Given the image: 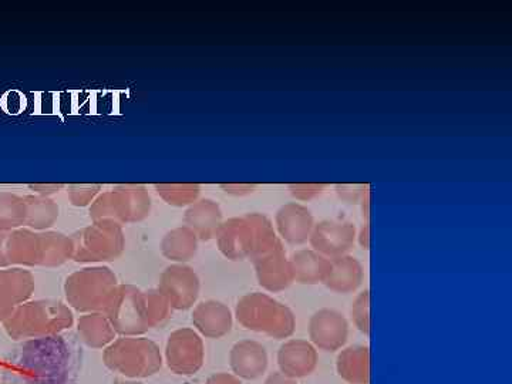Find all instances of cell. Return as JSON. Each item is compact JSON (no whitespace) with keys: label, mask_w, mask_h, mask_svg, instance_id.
<instances>
[{"label":"cell","mask_w":512,"mask_h":384,"mask_svg":"<svg viewBox=\"0 0 512 384\" xmlns=\"http://www.w3.org/2000/svg\"><path fill=\"white\" fill-rule=\"evenodd\" d=\"M269 356L262 343L256 340H239L229 350V366L232 375L241 380H256L268 370Z\"/></svg>","instance_id":"4fadbf2b"},{"label":"cell","mask_w":512,"mask_h":384,"mask_svg":"<svg viewBox=\"0 0 512 384\" xmlns=\"http://www.w3.org/2000/svg\"><path fill=\"white\" fill-rule=\"evenodd\" d=\"M264 384H298V380L282 375L281 372H274L266 377Z\"/></svg>","instance_id":"83f0119b"},{"label":"cell","mask_w":512,"mask_h":384,"mask_svg":"<svg viewBox=\"0 0 512 384\" xmlns=\"http://www.w3.org/2000/svg\"><path fill=\"white\" fill-rule=\"evenodd\" d=\"M256 276L266 291L279 292L295 282L291 261L286 258L284 248L255 259Z\"/></svg>","instance_id":"9a60e30c"},{"label":"cell","mask_w":512,"mask_h":384,"mask_svg":"<svg viewBox=\"0 0 512 384\" xmlns=\"http://www.w3.org/2000/svg\"><path fill=\"white\" fill-rule=\"evenodd\" d=\"M237 319L244 328L278 340L291 338L296 329L292 309L265 293L245 295L238 302Z\"/></svg>","instance_id":"5b68a950"},{"label":"cell","mask_w":512,"mask_h":384,"mask_svg":"<svg viewBox=\"0 0 512 384\" xmlns=\"http://www.w3.org/2000/svg\"><path fill=\"white\" fill-rule=\"evenodd\" d=\"M6 255L10 265H42V235L25 229L12 232L6 241Z\"/></svg>","instance_id":"44dd1931"},{"label":"cell","mask_w":512,"mask_h":384,"mask_svg":"<svg viewBox=\"0 0 512 384\" xmlns=\"http://www.w3.org/2000/svg\"><path fill=\"white\" fill-rule=\"evenodd\" d=\"M309 342L323 352H339L349 338V322L335 309L323 308L309 319Z\"/></svg>","instance_id":"9c48e42d"},{"label":"cell","mask_w":512,"mask_h":384,"mask_svg":"<svg viewBox=\"0 0 512 384\" xmlns=\"http://www.w3.org/2000/svg\"><path fill=\"white\" fill-rule=\"evenodd\" d=\"M276 362L282 375L299 380L315 372L319 363V352L309 340L289 339L279 348Z\"/></svg>","instance_id":"7c38bea8"},{"label":"cell","mask_w":512,"mask_h":384,"mask_svg":"<svg viewBox=\"0 0 512 384\" xmlns=\"http://www.w3.org/2000/svg\"><path fill=\"white\" fill-rule=\"evenodd\" d=\"M336 372L348 384L370 383V349L365 345H350L339 350Z\"/></svg>","instance_id":"d6986e66"},{"label":"cell","mask_w":512,"mask_h":384,"mask_svg":"<svg viewBox=\"0 0 512 384\" xmlns=\"http://www.w3.org/2000/svg\"><path fill=\"white\" fill-rule=\"evenodd\" d=\"M355 225L346 221L328 220L319 222L313 227L311 242L313 251L328 259L348 255L355 245Z\"/></svg>","instance_id":"30bf717a"},{"label":"cell","mask_w":512,"mask_h":384,"mask_svg":"<svg viewBox=\"0 0 512 384\" xmlns=\"http://www.w3.org/2000/svg\"><path fill=\"white\" fill-rule=\"evenodd\" d=\"M119 228L106 224L84 231L73 242V258L80 262L111 261L123 251Z\"/></svg>","instance_id":"ba28073f"},{"label":"cell","mask_w":512,"mask_h":384,"mask_svg":"<svg viewBox=\"0 0 512 384\" xmlns=\"http://www.w3.org/2000/svg\"><path fill=\"white\" fill-rule=\"evenodd\" d=\"M79 350L63 336L26 342L13 356L9 376L13 384H76Z\"/></svg>","instance_id":"6da1fadb"},{"label":"cell","mask_w":512,"mask_h":384,"mask_svg":"<svg viewBox=\"0 0 512 384\" xmlns=\"http://www.w3.org/2000/svg\"><path fill=\"white\" fill-rule=\"evenodd\" d=\"M33 291L35 281L30 272L23 269L0 271V323H5L20 303L28 301Z\"/></svg>","instance_id":"5bb4252c"},{"label":"cell","mask_w":512,"mask_h":384,"mask_svg":"<svg viewBox=\"0 0 512 384\" xmlns=\"http://www.w3.org/2000/svg\"><path fill=\"white\" fill-rule=\"evenodd\" d=\"M104 365L128 379H146L163 367V355L156 342L140 336H121L103 352Z\"/></svg>","instance_id":"277c9868"},{"label":"cell","mask_w":512,"mask_h":384,"mask_svg":"<svg viewBox=\"0 0 512 384\" xmlns=\"http://www.w3.org/2000/svg\"><path fill=\"white\" fill-rule=\"evenodd\" d=\"M104 313L117 335L140 336L170 318L171 306L160 292L119 286Z\"/></svg>","instance_id":"7a4b0ae2"},{"label":"cell","mask_w":512,"mask_h":384,"mask_svg":"<svg viewBox=\"0 0 512 384\" xmlns=\"http://www.w3.org/2000/svg\"><path fill=\"white\" fill-rule=\"evenodd\" d=\"M365 278V271L359 259L343 255L330 259V269L325 282L326 288L336 293H352L359 289Z\"/></svg>","instance_id":"ac0fdd59"},{"label":"cell","mask_w":512,"mask_h":384,"mask_svg":"<svg viewBox=\"0 0 512 384\" xmlns=\"http://www.w3.org/2000/svg\"><path fill=\"white\" fill-rule=\"evenodd\" d=\"M205 348L200 333L178 329L171 333L165 346V363L175 375L192 376L204 366Z\"/></svg>","instance_id":"52a82bcc"},{"label":"cell","mask_w":512,"mask_h":384,"mask_svg":"<svg viewBox=\"0 0 512 384\" xmlns=\"http://www.w3.org/2000/svg\"><path fill=\"white\" fill-rule=\"evenodd\" d=\"M292 265L293 279L298 284H323L330 269V259L313 249H299L289 259Z\"/></svg>","instance_id":"ffe728a7"},{"label":"cell","mask_w":512,"mask_h":384,"mask_svg":"<svg viewBox=\"0 0 512 384\" xmlns=\"http://www.w3.org/2000/svg\"><path fill=\"white\" fill-rule=\"evenodd\" d=\"M205 384H242V382L241 379H238V377L232 375V373L221 372L208 377Z\"/></svg>","instance_id":"4316f807"},{"label":"cell","mask_w":512,"mask_h":384,"mask_svg":"<svg viewBox=\"0 0 512 384\" xmlns=\"http://www.w3.org/2000/svg\"><path fill=\"white\" fill-rule=\"evenodd\" d=\"M276 227H278L279 235L288 244L302 245L311 238L315 221H313L311 211L308 208L292 202V204L284 205L278 211Z\"/></svg>","instance_id":"2e32d148"},{"label":"cell","mask_w":512,"mask_h":384,"mask_svg":"<svg viewBox=\"0 0 512 384\" xmlns=\"http://www.w3.org/2000/svg\"><path fill=\"white\" fill-rule=\"evenodd\" d=\"M114 384H144V383L134 382V380H119V382H116Z\"/></svg>","instance_id":"4dcf8cb0"},{"label":"cell","mask_w":512,"mask_h":384,"mask_svg":"<svg viewBox=\"0 0 512 384\" xmlns=\"http://www.w3.org/2000/svg\"><path fill=\"white\" fill-rule=\"evenodd\" d=\"M359 242L363 248L369 249V227H367V225H365L362 232H360Z\"/></svg>","instance_id":"f546056e"},{"label":"cell","mask_w":512,"mask_h":384,"mask_svg":"<svg viewBox=\"0 0 512 384\" xmlns=\"http://www.w3.org/2000/svg\"><path fill=\"white\" fill-rule=\"evenodd\" d=\"M23 222H26V214L18 205H0V232L19 227Z\"/></svg>","instance_id":"484cf974"},{"label":"cell","mask_w":512,"mask_h":384,"mask_svg":"<svg viewBox=\"0 0 512 384\" xmlns=\"http://www.w3.org/2000/svg\"><path fill=\"white\" fill-rule=\"evenodd\" d=\"M9 234H3L0 232V268L9 266L8 255H6V241H8Z\"/></svg>","instance_id":"f1b7e54d"},{"label":"cell","mask_w":512,"mask_h":384,"mask_svg":"<svg viewBox=\"0 0 512 384\" xmlns=\"http://www.w3.org/2000/svg\"><path fill=\"white\" fill-rule=\"evenodd\" d=\"M188 224H190L191 231L197 237L208 241V239L217 237L218 231L221 228V215L215 205L205 204L201 207L195 208L194 211L188 215Z\"/></svg>","instance_id":"cb8c5ba5"},{"label":"cell","mask_w":512,"mask_h":384,"mask_svg":"<svg viewBox=\"0 0 512 384\" xmlns=\"http://www.w3.org/2000/svg\"><path fill=\"white\" fill-rule=\"evenodd\" d=\"M77 332L84 345L92 349H106L117 335L106 313L100 312L82 316L77 323Z\"/></svg>","instance_id":"7402d4cb"},{"label":"cell","mask_w":512,"mask_h":384,"mask_svg":"<svg viewBox=\"0 0 512 384\" xmlns=\"http://www.w3.org/2000/svg\"><path fill=\"white\" fill-rule=\"evenodd\" d=\"M117 288L110 269H83L67 279V301L80 312H106Z\"/></svg>","instance_id":"8992f818"},{"label":"cell","mask_w":512,"mask_h":384,"mask_svg":"<svg viewBox=\"0 0 512 384\" xmlns=\"http://www.w3.org/2000/svg\"><path fill=\"white\" fill-rule=\"evenodd\" d=\"M73 315L67 306L55 301L22 303L5 320L6 333L13 340H32L60 335L72 328Z\"/></svg>","instance_id":"3957f363"},{"label":"cell","mask_w":512,"mask_h":384,"mask_svg":"<svg viewBox=\"0 0 512 384\" xmlns=\"http://www.w3.org/2000/svg\"><path fill=\"white\" fill-rule=\"evenodd\" d=\"M197 247V235L191 229H175L163 241V254L171 261L187 262L194 258Z\"/></svg>","instance_id":"603a6c76"},{"label":"cell","mask_w":512,"mask_h":384,"mask_svg":"<svg viewBox=\"0 0 512 384\" xmlns=\"http://www.w3.org/2000/svg\"><path fill=\"white\" fill-rule=\"evenodd\" d=\"M192 322L200 335L221 339L232 329V313L227 305L217 301L202 302L192 313Z\"/></svg>","instance_id":"e0dca14e"},{"label":"cell","mask_w":512,"mask_h":384,"mask_svg":"<svg viewBox=\"0 0 512 384\" xmlns=\"http://www.w3.org/2000/svg\"><path fill=\"white\" fill-rule=\"evenodd\" d=\"M160 293L178 311L190 309L200 293V279L191 268L174 265L161 276Z\"/></svg>","instance_id":"8fae6325"},{"label":"cell","mask_w":512,"mask_h":384,"mask_svg":"<svg viewBox=\"0 0 512 384\" xmlns=\"http://www.w3.org/2000/svg\"><path fill=\"white\" fill-rule=\"evenodd\" d=\"M353 323L363 335H370V292L369 289L360 292L353 302L352 309H350Z\"/></svg>","instance_id":"d4e9b609"}]
</instances>
